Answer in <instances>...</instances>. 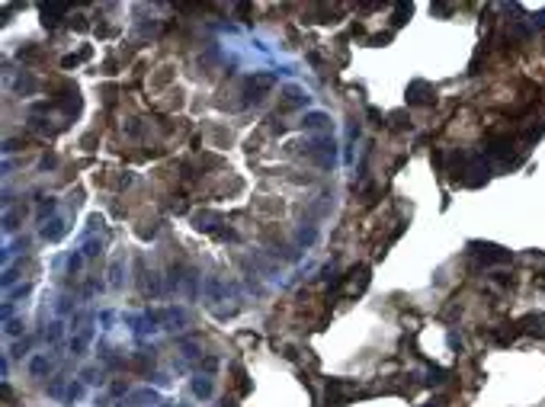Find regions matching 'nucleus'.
I'll return each instance as SVG.
<instances>
[{
  "instance_id": "ddd939ff",
  "label": "nucleus",
  "mask_w": 545,
  "mask_h": 407,
  "mask_svg": "<svg viewBox=\"0 0 545 407\" xmlns=\"http://www.w3.org/2000/svg\"><path fill=\"white\" fill-rule=\"evenodd\" d=\"M19 331H23V321H7V333L10 337H16Z\"/></svg>"
},
{
  "instance_id": "9b49d317",
  "label": "nucleus",
  "mask_w": 545,
  "mask_h": 407,
  "mask_svg": "<svg viewBox=\"0 0 545 407\" xmlns=\"http://www.w3.org/2000/svg\"><path fill=\"white\" fill-rule=\"evenodd\" d=\"M324 122H327V115H321V112H311L305 119V125H311V129H324Z\"/></svg>"
},
{
  "instance_id": "20e7f679",
  "label": "nucleus",
  "mask_w": 545,
  "mask_h": 407,
  "mask_svg": "<svg viewBox=\"0 0 545 407\" xmlns=\"http://www.w3.org/2000/svg\"><path fill=\"white\" fill-rule=\"evenodd\" d=\"M45 372H52V359H48V353H38L36 359L29 362V375L32 378H42Z\"/></svg>"
},
{
  "instance_id": "9d476101",
  "label": "nucleus",
  "mask_w": 545,
  "mask_h": 407,
  "mask_svg": "<svg viewBox=\"0 0 545 407\" xmlns=\"http://www.w3.org/2000/svg\"><path fill=\"white\" fill-rule=\"evenodd\" d=\"M109 276H113V279H109V282H113V285H122V260H115V263H113V269H109Z\"/></svg>"
},
{
  "instance_id": "39448f33",
  "label": "nucleus",
  "mask_w": 545,
  "mask_h": 407,
  "mask_svg": "<svg viewBox=\"0 0 545 407\" xmlns=\"http://www.w3.org/2000/svg\"><path fill=\"white\" fill-rule=\"evenodd\" d=\"M64 234V222L61 218H52V222H45V228H42V238L45 240H58Z\"/></svg>"
},
{
  "instance_id": "423d86ee",
  "label": "nucleus",
  "mask_w": 545,
  "mask_h": 407,
  "mask_svg": "<svg viewBox=\"0 0 545 407\" xmlns=\"http://www.w3.org/2000/svg\"><path fill=\"white\" fill-rule=\"evenodd\" d=\"M218 222H222V215H208V212L206 215H196V228L199 231H215Z\"/></svg>"
},
{
  "instance_id": "1a4fd4ad",
  "label": "nucleus",
  "mask_w": 545,
  "mask_h": 407,
  "mask_svg": "<svg viewBox=\"0 0 545 407\" xmlns=\"http://www.w3.org/2000/svg\"><path fill=\"white\" fill-rule=\"evenodd\" d=\"M45 340H48V343H58V340H61V321H55L52 327L45 331Z\"/></svg>"
},
{
  "instance_id": "f8f14e48",
  "label": "nucleus",
  "mask_w": 545,
  "mask_h": 407,
  "mask_svg": "<svg viewBox=\"0 0 545 407\" xmlns=\"http://www.w3.org/2000/svg\"><path fill=\"white\" fill-rule=\"evenodd\" d=\"M80 394H84V385H80V382H71V388H68V394H64V401H77Z\"/></svg>"
},
{
  "instance_id": "f03ea898",
  "label": "nucleus",
  "mask_w": 545,
  "mask_h": 407,
  "mask_svg": "<svg viewBox=\"0 0 545 407\" xmlns=\"http://www.w3.org/2000/svg\"><path fill=\"white\" fill-rule=\"evenodd\" d=\"M475 250L481 254V260H488V263H507L510 260L507 250H500V247H494V244H475Z\"/></svg>"
},
{
  "instance_id": "6e6552de",
  "label": "nucleus",
  "mask_w": 545,
  "mask_h": 407,
  "mask_svg": "<svg viewBox=\"0 0 545 407\" xmlns=\"http://www.w3.org/2000/svg\"><path fill=\"white\" fill-rule=\"evenodd\" d=\"M80 266H84V254H71L68 257V273H71V276H77Z\"/></svg>"
},
{
  "instance_id": "0eeeda50",
  "label": "nucleus",
  "mask_w": 545,
  "mask_h": 407,
  "mask_svg": "<svg viewBox=\"0 0 545 407\" xmlns=\"http://www.w3.org/2000/svg\"><path fill=\"white\" fill-rule=\"evenodd\" d=\"M192 391L199 394V398H208V394H212V382H208V375L196 378V382H192Z\"/></svg>"
},
{
  "instance_id": "7ed1b4c3",
  "label": "nucleus",
  "mask_w": 545,
  "mask_h": 407,
  "mask_svg": "<svg viewBox=\"0 0 545 407\" xmlns=\"http://www.w3.org/2000/svg\"><path fill=\"white\" fill-rule=\"evenodd\" d=\"M206 301L208 305H218V301H225V285L218 276H208L206 279Z\"/></svg>"
},
{
  "instance_id": "f257e3e1",
  "label": "nucleus",
  "mask_w": 545,
  "mask_h": 407,
  "mask_svg": "<svg viewBox=\"0 0 545 407\" xmlns=\"http://www.w3.org/2000/svg\"><path fill=\"white\" fill-rule=\"evenodd\" d=\"M407 100L411 103H433V87L423 84V80H414L411 90H407Z\"/></svg>"
}]
</instances>
